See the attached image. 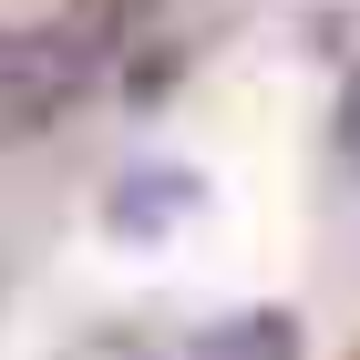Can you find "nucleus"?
I'll use <instances>...</instances> for the list:
<instances>
[{
  "label": "nucleus",
  "mask_w": 360,
  "mask_h": 360,
  "mask_svg": "<svg viewBox=\"0 0 360 360\" xmlns=\"http://www.w3.org/2000/svg\"><path fill=\"white\" fill-rule=\"evenodd\" d=\"M195 206H206V186H195L186 165H134V175L103 186V226L113 237H165V226L195 217Z\"/></svg>",
  "instance_id": "nucleus-1"
},
{
  "label": "nucleus",
  "mask_w": 360,
  "mask_h": 360,
  "mask_svg": "<svg viewBox=\"0 0 360 360\" xmlns=\"http://www.w3.org/2000/svg\"><path fill=\"white\" fill-rule=\"evenodd\" d=\"M175 360H309V330L288 309H226V319H206Z\"/></svg>",
  "instance_id": "nucleus-2"
},
{
  "label": "nucleus",
  "mask_w": 360,
  "mask_h": 360,
  "mask_svg": "<svg viewBox=\"0 0 360 360\" xmlns=\"http://www.w3.org/2000/svg\"><path fill=\"white\" fill-rule=\"evenodd\" d=\"M62 360H155V350H144L134 330H93V340H72Z\"/></svg>",
  "instance_id": "nucleus-3"
},
{
  "label": "nucleus",
  "mask_w": 360,
  "mask_h": 360,
  "mask_svg": "<svg viewBox=\"0 0 360 360\" xmlns=\"http://www.w3.org/2000/svg\"><path fill=\"white\" fill-rule=\"evenodd\" d=\"M330 134H340V155H350V165H360V72H350V83H340V124H330Z\"/></svg>",
  "instance_id": "nucleus-4"
}]
</instances>
